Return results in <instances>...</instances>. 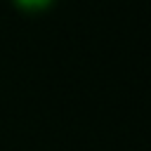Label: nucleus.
<instances>
[{
    "label": "nucleus",
    "instance_id": "nucleus-1",
    "mask_svg": "<svg viewBox=\"0 0 151 151\" xmlns=\"http://www.w3.org/2000/svg\"><path fill=\"white\" fill-rule=\"evenodd\" d=\"M19 7H24V9H31V12H35V9H45L47 5H52L54 0H14Z\"/></svg>",
    "mask_w": 151,
    "mask_h": 151
}]
</instances>
